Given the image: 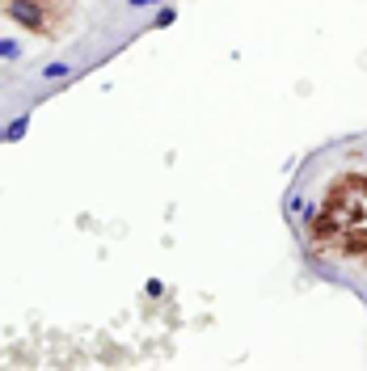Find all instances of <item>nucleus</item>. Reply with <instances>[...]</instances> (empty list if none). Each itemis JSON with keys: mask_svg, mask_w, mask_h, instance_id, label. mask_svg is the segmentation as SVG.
Returning a JSON list of instances; mask_svg holds the SVG:
<instances>
[{"mask_svg": "<svg viewBox=\"0 0 367 371\" xmlns=\"http://www.w3.org/2000/svg\"><path fill=\"white\" fill-rule=\"evenodd\" d=\"M13 59H21V43L0 34V63H13Z\"/></svg>", "mask_w": 367, "mask_h": 371, "instance_id": "5", "label": "nucleus"}, {"mask_svg": "<svg viewBox=\"0 0 367 371\" xmlns=\"http://www.w3.org/2000/svg\"><path fill=\"white\" fill-rule=\"evenodd\" d=\"M26 131H30V114H17V118L4 127V143H17V139H26Z\"/></svg>", "mask_w": 367, "mask_h": 371, "instance_id": "3", "label": "nucleus"}, {"mask_svg": "<svg viewBox=\"0 0 367 371\" xmlns=\"http://www.w3.org/2000/svg\"><path fill=\"white\" fill-rule=\"evenodd\" d=\"M174 21H178V9H174V4H161V13L152 17V26H156V30H165V26H174Z\"/></svg>", "mask_w": 367, "mask_h": 371, "instance_id": "6", "label": "nucleus"}, {"mask_svg": "<svg viewBox=\"0 0 367 371\" xmlns=\"http://www.w3.org/2000/svg\"><path fill=\"white\" fill-rule=\"evenodd\" d=\"M144 291H148V300H161V295H165V287H161V278H148V283H144Z\"/></svg>", "mask_w": 367, "mask_h": 371, "instance_id": "7", "label": "nucleus"}, {"mask_svg": "<svg viewBox=\"0 0 367 371\" xmlns=\"http://www.w3.org/2000/svg\"><path fill=\"white\" fill-rule=\"evenodd\" d=\"M39 76H43V81H68V76H72V63H68V59H51V63L39 68Z\"/></svg>", "mask_w": 367, "mask_h": 371, "instance_id": "2", "label": "nucleus"}, {"mask_svg": "<svg viewBox=\"0 0 367 371\" xmlns=\"http://www.w3.org/2000/svg\"><path fill=\"white\" fill-rule=\"evenodd\" d=\"M131 9H152V4H165V0H127Z\"/></svg>", "mask_w": 367, "mask_h": 371, "instance_id": "8", "label": "nucleus"}, {"mask_svg": "<svg viewBox=\"0 0 367 371\" xmlns=\"http://www.w3.org/2000/svg\"><path fill=\"white\" fill-rule=\"evenodd\" d=\"M4 13H9L21 30H43L46 26V9L39 0H4Z\"/></svg>", "mask_w": 367, "mask_h": 371, "instance_id": "1", "label": "nucleus"}, {"mask_svg": "<svg viewBox=\"0 0 367 371\" xmlns=\"http://www.w3.org/2000/svg\"><path fill=\"white\" fill-rule=\"evenodd\" d=\"M0 143H4V127H0Z\"/></svg>", "mask_w": 367, "mask_h": 371, "instance_id": "9", "label": "nucleus"}, {"mask_svg": "<svg viewBox=\"0 0 367 371\" xmlns=\"http://www.w3.org/2000/svg\"><path fill=\"white\" fill-rule=\"evenodd\" d=\"M287 207H291V215H296V220H300L304 228H308V220L317 215V207H313L308 198H287Z\"/></svg>", "mask_w": 367, "mask_h": 371, "instance_id": "4", "label": "nucleus"}]
</instances>
